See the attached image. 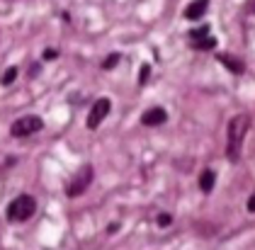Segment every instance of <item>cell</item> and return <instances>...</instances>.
Wrapping results in <instances>:
<instances>
[{
  "instance_id": "6da1fadb",
  "label": "cell",
  "mask_w": 255,
  "mask_h": 250,
  "mask_svg": "<svg viewBox=\"0 0 255 250\" xmlns=\"http://www.w3.org/2000/svg\"><path fill=\"white\" fill-rule=\"evenodd\" d=\"M248 131V117L246 114H236L229 122V158L236 163L241 156V146H243V136Z\"/></svg>"
},
{
  "instance_id": "7a4b0ae2",
  "label": "cell",
  "mask_w": 255,
  "mask_h": 250,
  "mask_svg": "<svg viewBox=\"0 0 255 250\" xmlns=\"http://www.w3.org/2000/svg\"><path fill=\"white\" fill-rule=\"evenodd\" d=\"M34 211H37V202H34V197H29V194H20V197H15V199L7 204V221H15V224L27 221Z\"/></svg>"
},
{
  "instance_id": "3957f363",
  "label": "cell",
  "mask_w": 255,
  "mask_h": 250,
  "mask_svg": "<svg viewBox=\"0 0 255 250\" xmlns=\"http://www.w3.org/2000/svg\"><path fill=\"white\" fill-rule=\"evenodd\" d=\"M42 129H44V122H42L39 117L29 114V117H20V119H15L12 126H10V134H12L15 138H24V136H32V134L42 131Z\"/></svg>"
},
{
  "instance_id": "277c9868",
  "label": "cell",
  "mask_w": 255,
  "mask_h": 250,
  "mask_svg": "<svg viewBox=\"0 0 255 250\" xmlns=\"http://www.w3.org/2000/svg\"><path fill=\"white\" fill-rule=\"evenodd\" d=\"M90 182H93V165H83V168L70 178V182L66 185V194H68V197H80L85 189L90 187Z\"/></svg>"
},
{
  "instance_id": "5b68a950",
  "label": "cell",
  "mask_w": 255,
  "mask_h": 250,
  "mask_svg": "<svg viewBox=\"0 0 255 250\" xmlns=\"http://www.w3.org/2000/svg\"><path fill=\"white\" fill-rule=\"evenodd\" d=\"M110 110H112V102H110L107 97L95 100V105H93V110H90V114H88V119H85V126H88V129H97V126L105 122V117L110 114Z\"/></svg>"
},
{
  "instance_id": "8992f818",
  "label": "cell",
  "mask_w": 255,
  "mask_h": 250,
  "mask_svg": "<svg viewBox=\"0 0 255 250\" xmlns=\"http://www.w3.org/2000/svg\"><path fill=\"white\" fill-rule=\"evenodd\" d=\"M165 119H168V112H165L163 107H151V110H146L143 117H141L143 126H161V124H165Z\"/></svg>"
},
{
  "instance_id": "52a82bcc",
  "label": "cell",
  "mask_w": 255,
  "mask_h": 250,
  "mask_svg": "<svg viewBox=\"0 0 255 250\" xmlns=\"http://www.w3.org/2000/svg\"><path fill=\"white\" fill-rule=\"evenodd\" d=\"M207 10H209V0H192L185 7V20H199V17H204Z\"/></svg>"
},
{
  "instance_id": "ba28073f",
  "label": "cell",
  "mask_w": 255,
  "mask_h": 250,
  "mask_svg": "<svg viewBox=\"0 0 255 250\" xmlns=\"http://www.w3.org/2000/svg\"><path fill=\"white\" fill-rule=\"evenodd\" d=\"M219 63H221L224 68H229L231 73H236V75L246 73V63L241 61V59H236V56H231V54H221V56H219Z\"/></svg>"
},
{
  "instance_id": "9c48e42d",
  "label": "cell",
  "mask_w": 255,
  "mask_h": 250,
  "mask_svg": "<svg viewBox=\"0 0 255 250\" xmlns=\"http://www.w3.org/2000/svg\"><path fill=\"white\" fill-rule=\"evenodd\" d=\"M214 182H216L214 170H204V173H202V178H199V189H202L204 194H209V192L214 189Z\"/></svg>"
},
{
  "instance_id": "30bf717a",
  "label": "cell",
  "mask_w": 255,
  "mask_h": 250,
  "mask_svg": "<svg viewBox=\"0 0 255 250\" xmlns=\"http://www.w3.org/2000/svg\"><path fill=\"white\" fill-rule=\"evenodd\" d=\"M192 46H194V49H214V46H216V39H214V37H204V39L192 42Z\"/></svg>"
},
{
  "instance_id": "8fae6325",
  "label": "cell",
  "mask_w": 255,
  "mask_h": 250,
  "mask_svg": "<svg viewBox=\"0 0 255 250\" xmlns=\"http://www.w3.org/2000/svg\"><path fill=\"white\" fill-rule=\"evenodd\" d=\"M204 37H209V27L204 24V27H197V29H192L190 32V39L192 42H197V39H204Z\"/></svg>"
},
{
  "instance_id": "7c38bea8",
  "label": "cell",
  "mask_w": 255,
  "mask_h": 250,
  "mask_svg": "<svg viewBox=\"0 0 255 250\" xmlns=\"http://www.w3.org/2000/svg\"><path fill=\"white\" fill-rule=\"evenodd\" d=\"M15 78H17V68L12 66V68H7V70L2 73V78H0V83H2V85H10V83H12Z\"/></svg>"
},
{
  "instance_id": "4fadbf2b",
  "label": "cell",
  "mask_w": 255,
  "mask_h": 250,
  "mask_svg": "<svg viewBox=\"0 0 255 250\" xmlns=\"http://www.w3.org/2000/svg\"><path fill=\"white\" fill-rule=\"evenodd\" d=\"M117 63H119V54H110V56L102 61V68H105V70H110V68H115Z\"/></svg>"
},
{
  "instance_id": "5bb4252c",
  "label": "cell",
  "mask_w": 255,
  "mask_h": 250,
  "mask_svg": "<svg viewBox=\"0 0 255 250\" xmlns=\"http://www.w3.org/2000/svg\"><path fill=\"white\" fill-rule=\"evenodd\" d=\"M148 75H151V66H148V63H143V66H141V73H139V85H146Z\"/></svg>"
},
{
  "instance_id": "9a60e30c",
  "label": "cell",
  "mask_w": 255,
  "mask_h": 250,
  "mask_svg": "<svg viewBox=\"0 0 255 250\" xmlns=\"http://www.w3.org/2000/svg\"><path fill=\"white\" fill-rule=\"evenodd\" d=\"M156 224H158L161 228H165V226H170V224H173V216H170V214H158Z\"/></svg>"
},
{
  "instance_id": "2e32d148",
  "label": "cell",
  "mask_w": 255,
  "mask_h": 250,
  "mask_svg": "<svg viewBox=\"0 0 255 250\" xmlns=\"http://www.w3.org/2000/svg\"><path fill=\"white\" fill-rule=\"evenodd\" d=\"M56 56H59V51H56V49H46V51H44V61H54Z\"/></svg>"
},
{
  "instance_id": "e0dca14e",
  "label": "cell",
  "mask_w": 255,
  "mask_h": 250,
  "mask_svg": "<svg viewBox=\"0 0 255 250\" xmlns=\"http://www.w3.org/2000/svg\"><path fill=\"white\" fill-rule=\"evenodd\" d=\"M248 211H255V197L248 199Z\"/></svg>"
}]
</instances>
